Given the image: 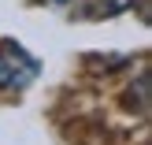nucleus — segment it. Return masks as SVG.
<instances>
[{
    "label": "nucleus",
    "mask_w": 152,
    "mask_h": 145,
    "mask_svg": "<svg viewBox=\"0 0 152 145\" xmlns=\"http://www.w3.org/2000/svg\"><path fill=\"white\" fill-rule=\"evenodd\" d=\"M41 74L37 60L19 45H0V93H22Z\"/></svg>",
    "instance_id": "obj_1"
}]
</instances>
